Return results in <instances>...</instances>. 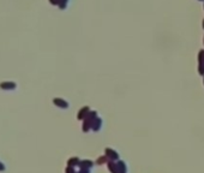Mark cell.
<instances>
[{"label":"cell","mask_w":204,"mask_h":173,"mask_svg":"<svg viewBox=\"0 0 204 173\" xmlns=\"http://www.w3.org/2000/svg\"><path fill=\"white\" fill-rule=\"evenodd\" d=\"M105 155L107 156V159L109 161H118L119 160V154L118 151H115L112 148H106L105 149Z\"/></svg>","instance_id":"cell-1"},{"label":"cell","mask_w":204,"mask_h":173,"mask_svg":"<svg viewBox=\"0 0 204 173\" xmlns=\"http://www.w3.org/2000/svg\"><path fill=\"white\" fill-rule=\"evenodd\" d=\"M102 128V119L101 118H96L94 120V123H93V126H91V130L94 131V132H98Z\"/></svg>","instance_id":"cell-2"},{"label":"cell","mask_w":204,"mask_h":173,"mask_svg":"<svg viewBox=\"0 0 204 173\" xmlns=\"http://www.w3.org/2000/svg\"><path fill=\"white\" fill-rule=\"evenodd\" d=\"M95 163L91 161V160H81V163H79V167L81 168H86V170H90Z\"/></svg>","instance_id":"cell-3"},{"label":"cell","mask_w":204,"mask_h":173,"mask_svg":"<svg viewBox=\"0 0 204 173\" xmlns=\"http://www.w3.org/2000/svg\"><path fill=\"white\" fill-rule=\"evenodd\" d=\"M107 167L110 173H119L118 172V163L117 161H108Z\"/></svg>","instance_id":"cell-4"},{"label":"cell","mask_w":204,"mask_h":173,"mask_svg":"<svg viewBox=\"0 0 204 173\" xmlns=\"http://www.w3.org/2000/svg\"><path fill=\"white\" fill-rule=\"evenodd\" d=\"M117 163H118V172L119 173H127V166H126L125 162L121 161V160H118Z\"/></svg>","instance_id":"cell-5"},{"label":"cell","mask_w":204,"mask_h":173,"mask_svg":"<svg viewBox=\"0 0 204 173\" xmlns=\"http://www.w3.org/2000/svg\"><path fill=\"white\" fill-rule=\"evenodd\" d=\"M88 114H89V108L88 107H84L83 109H81V112L78 113V119H85L88 117Z\"/></svg>","instance_id":"cell-6"},{"label":"cell","mask_w":204,"mask_h":173,"mask_svg":"<svg viewBox=\"0 0 204 173\" xmlns=\"http://www.w3.org/2000/svg\"><path fill=\"white\" fill-rule=\"evenodd\" d=\"M79 163H81V160H79L78 158H71V159L67 161V165H69V166H72V167L79 166Z\"/></svg>","instance_id":"cell-7"},{"label":"cell","mask_w":204,"mask_h":173,"mask_svg":"<svg viewBox=\"0 0 204 173\" xmlns=\"http://www.w3.org/2000/svg\"><path fill=\"white\" fill-rule=\"evenodd\" d=\"M108 161H109V160H108V159H107V156H106V155H102V156H100V158H97V159H96V161H95V162H96L97 165H100V166H101V165H105V163L107 165Z\"/></svg>","instance_id":"cell-8"},{"label":"cell","mask_w":204,"mask_h":173,"mask_svg":"<svg viewBox=\"0 0 204 173\" xmlns=\"http://www.w3.org/2000/svg\"><path fill=\"white\" fill-rule=\"evenodd\" d=\"M55 102H56L58 105H60V107H63V108L67 107V103H66V102H64V101H61V100H60V101H59V100H55Z\"/></svg>","instance_id":"cell-9"},{"label":"cell","mask_w":204,"mask_h":173,"mask_svg":"<svg viewBox=\"0 0 204 173\" xmlns=\"http://www.w3.org/2000/svg\"><path fill=\"white\" fill-rule=\"evenodd\" d=\"M65 172L66 173H77L75 170V167H72V166H69V167L65 170Z\"/></svg>","instance_id":"cell-10"},{"label":"cell","mask_w":204,"mask_h":173,"mask_svg":"<svg viewBox=\"0 0 204 173\" xmlns=\"http://www.w3.org/2000/svg\"><path fill=\"white\" fill-rule=\"evenodd\" d=\"M77 173H90V170H86V168H81V171H78Z\"/></svg>","instance_id":"cell-11"}]
</instances>
